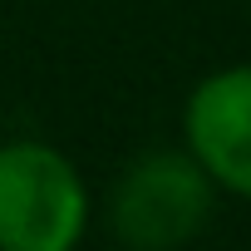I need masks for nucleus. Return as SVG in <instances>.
Instances as JSON below:
<instances>
[{
    "mask_svg": "<svg viewBox=\"0 0 251 251\" xmlns=\"http://www.w3.org/2000/svg\"><path fill=\"white\" fill-rule=\"evenodd\" d=\"M182 143L217 192L251 202V64H226L192 84Z\"/></svg>",
    "mask_w": 251,
    "mask_h": 251,
    "instance_id": "3",
    "label": "nucleus"
},
{
    "mask_svg": "<svg viewBox=\"0 0 251 251\" xmlns=\"http://www.w3.org/2000/svg\"><path fill=\"white\" fill-rule=\"evenodd\" d=\"M217 187L187 148L138 158L113 187V236L128 251H177L212 217Z\"/></svg>",
    "mask_w": 251,
    "mask_h": 251,
    "instance_id": "2",
    "label": "nucleus"
},
{
    "mask_svg": "<svg viewBox=\"0 0 251 251\" xmlns=\"http://www.w3.org/2000/svg\"><path fill=\"white\" fill-rule=\"evenodd\" d=\"M89 231V187L79 168L40 143H0V251H79Z\"/></svg>",
    "mask_w": 251,
    "mask_h": 251,
    "instance_id": "1",
    "label": "nucleus"
}]
</instances>
